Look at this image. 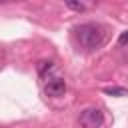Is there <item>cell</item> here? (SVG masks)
<instances>
[{
    "instance_id": "1",
    "label": "cell",
    "mask_w": 128,
    "mask_h": 128,
    "mask_svg": "<svg viewBox=\"0 0 128 128\" xmlns=\"http://www.w3.org/2000/svg\"><path fill=\"white\" fill-rule=\"evenodd\" d=\"M76 32V40L84 50H98L106 44L108 40V26L100 24V22H86L74 28Z\"/></svg>"
},
{
    "instance_id": "2",
    "label": "cell",
    "mask_w": 128,
    "mask_h": 128,
    "mask_svg": "<svg viewBox=\"0 0 128 128\" xmlns=\"http://www.w3.org/2000/svg\"><path fill=\"white\" fill-rule=\"evenodd\" d=\"M78 122L82 128H100L104 124V114L100 108H84L78 114Z\"/></svg>"
},
{
    "instance_id": "3",
    "label": "cell",
    "mask_w": 128,
    "mask_h": 128,
    "mask_svg": "<svg viewBox=\"0 0 128 128\" xmlns=\"http://www.w3.org/2000/svg\"><path fill=\"white\" fill-rule=\"evenodd\" d=\"M44 92H46V96L58 98V96H62V94L66 92V82H64L62 78H52V80H48Z\"/></svg>"
},
{
    "instance_id": "4",
    "label": "cell",
    "mask_w": 128,
    "mask_h": 128,
    "mask_svg": "<svg viewBox=\"0 0 128 128\" xmlns=\"http://www.w3.org/2000/svg\"><path fill=\"white\" fill-rule=\"evenodd\" d=\"M104 94H110V96H128V88H122V86H108V88H104Z\"/></svg>"
},
{
    "instance_id": "5",
    "label": "cell",
    "mask_w": 128,
    "mask_h": 128,
    "mask_svg": "<svg viewBox=\"0 0 128 128\" xmlns=\"http://www.w3.org/2000/svg\"><path fill=\"white\" fill-rule=\"evenodd\" d=\"M66 6L70 10H76V12H84L86 10V4H82V2H66Z\"/></svg>"
},
{
    "instance_id": "6",
    "label": "cell",
    "mask_w": 128,
    "mask_h": 128,
    "mask_svg": "<svg viewBox=\"0 0 128 128\" xmlns=\"http://www.w3.org/2000/svg\"><path fill=\"white\" fill-rule=\"evenodd\" d=\"M118 44H120V46H128V30H124V32L118 36Z\"/></svg>"
},
{
    "instance_id": "7",
    "label": "cell",
    "mask_w": 128,
    "mask_h": 128,
    "mask_svg": "<svg viewBox=\"0 0 128 128\" xmlns=\"http://www.w3.org/2000/svg\"><path fill=\"white\" fill-rule=\"evenodd\" d=\"M4 62H6V56H4V52H2V50H0V68H2V66H4Z\"/></svg>"
},
{
    "instance_id": "8",
    "label": "cell",
    "mask_w": 128,
    "mask_h": 128,
    "mask_svg": "<svg viewBox=\"0 0 128 128\" xmlns=\"http://www.w3.org/2000/svg\"><path fill=\"white\" fill-rule=\"evenodd\" d=\"M126 60H128V56H126Z\"/></svg>"
}]
</instances>
